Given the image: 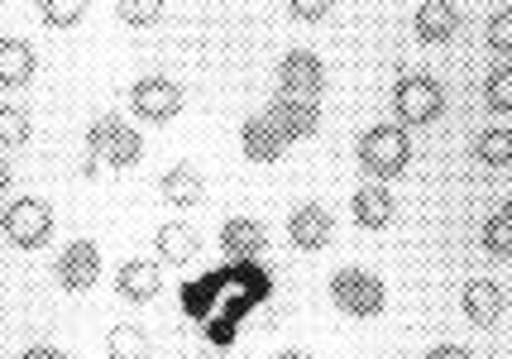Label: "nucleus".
<instances>
[{
  "instance_id": "nucleus-1",
  "label": "nucleus",
  "mask_w": 512,
  "mask_h": 359,
  "mask_svg": "<svg viewBox=\"0 0 512 359\" xmlns=\"http://www.w3.org/2000/svg\"><path fill=\"white\" fill-rule=\"evenodd\" d=\"M359 163L374 178H398V173H407V163H412V144H407V135H402L398 125H374V130L359 135Z\"/></svg>"
},
{
  "instance_id": "nucleus-2",
  "label": "nucleus",
  "mask_w": 512,
  "mask_h": 359,
  "mask_svg": "<svg viewBox=\"0 0 512 359\" xmlns=\"http://www.w3.org/2000/svg\"><path fill=\"white\" fill-rule=\"evenodd\" d=\"M87 154L96 158V163H111V168H134L139 154H144V139H139V130H130L120 115H101L87 135Z\"/></svg>"
},
{
  "instance_id": "nucleus-3",
  "label": "nucleus",
  "mask_w": 512,
  "mask_h": 359,
  "mask_svg": "<svg viewBox=\"0 0 512 359\" xmlns=\"http://www.w3.org/2000/svg\"><path fill=\"white\" fill-rule=\"evenodd\" d=\"M393 106H398V115L407 125H431L436 115L446 111V91L426 72H407L398 82V91H393Z\"/></svg>"
},
{
  "instance_id": "nucleus-4",
  "label": "nucleus",
  "mask_w": 512,
  "mask_h": 359,
  "mask_svg": "<svg viewBox=\"0 0 512 359\" xmlns=\"http://www.w3.org/2000/svg\"><path fill=\"white\" fill-rule=\"evenodd\" d=\"M331 297H335V307H340V312H350V316H379L383 302H388L383 283L374 278V273H364V269H340L335 273Z\"/></svg>"
},
{
  "instance_id": "nucleus-5",
  "label": "nucleus",
  "mask_w": 512,
  "mask_h": 359,
  "mask_svg": "<svg viewBox=\"0 0 512 359\" xmlns=\"http://www.w3.org/2000/svg\"><path fill=\"white\" fill-rule=\"evenodd\" d=\"M0 230H5V240L20 249H39L53 235V211H48L39 197H20L15 206H5V216H0Z\"/></svg>"
},
{
  "instance_id": "nucleus-6",
  "label": "nucleus",
  "mask_w": 512,
  "mask_h": 359,
  "mask_svg": "<svg viewBox=\"0 0 512 359\" xmlns=\"http://www.w3.org/2000/svg\"><path fill=\"white\" fill-rule=\"evenodd\" d=\"M278 82H283V96H292V101H316L321 87H326V68H321V58H316V53L297 48V53L283 58Z\"/></svg>"
},
{
  "instance_id": "nucleus-7",
  "label": "nucleus",
  "mask_w": 512,
  "mask_h": 359,
  "mask_svg": "<svg viewBox=\"0 0 512 359\" xmlns=\"http://www.w3.org/2000/svg\"><path fill=\"white\" fill-rule=\"evenodd\" d=\"M134 111L144 115V120H173V115L182 111V87L173 82V77H139L130 91Z\"/></svg>"
},
{
  "instance_id": "nucleus-8",
  "label": "nucleus",
  "mask_w": 512,
  "mask_h": 359,
  "mask_svg": "<svg viewBox=\"0 0 512 359\" xmlns=\"http://www.w3.org/2000/svg\"><path fill=\"white\" fill-rule=\"evenodd\" d=\"M264 120L278 130L283 144H292V139H312L316 135V125H321V106H316V101H292V96H278V101L268 106Z\"/></svg>"
},
{
  "instance_id": "nucleus-9",
  "label": "nucleus",
  "mask_w": 512,
  "mask_h": 359,
  "mask_svg": "<svg viewBox=\"0 0 512 359\" xmlns=\"http://www.w3.org/2000/svg\"><path fill=\"white\" fill-rule=\"evenodd\" d=\"M288 235H292V245L297 249H326L331 245V235H335V221H331V211L326 206H297L288 216Z\"/></svg>"
},
{
  "instance_id": "nucleus-10",
  "label": "nucleus",
  "mask_w": 512,
  "mask_h": 359,
  "mask_svg": "<svg viewBox=\"0 0 512 359\" xmlns=\"http://www.w3.org/2000/svg\"><path fill=\"white\" fill-rule=\"evenodd\" d=\"M96 273H101V254L91 240H72L63 249V259H58V278H63L67 292H87L96 283Z\"/></svg>"
},
{
  "instance_id": "nucleus-11",
  "label": "nucleus",
  "mask_w": 512,
  "mask_h": 359,
  "mask_svg": "<svg viewBox=\"0 0 512 359\" xmlns=\"http://www.w3.org/2000/svg\"><path fill=\"white\" fill-rule=\"evenodd\" d=\"M221 245L230 259H259L268 245V230L259 221H249V216H230L221 225Z\"/></svg>"
},
{
  "instance_id": "nucleus-12",
  "label": "nucleus",
  "mask_w": 512,
  "mask_h": 359,
  "mask_svg": "<svg viewBox=\"0 0 512 359\" xmlns=\"http://www.w3.org/2000/svg\"><path fill=\"white\" fill-rule=\"evenodd\" d=\"M455 29H460V5H450V0L417 5V34L426 44H446V39H455Z\"/></svg>"
},
{
  "instance_id": "nucleus-13",
  "label": "nucleus",
  "mask_w": 512,
  "mask_h": 359,
  "mask_svg": "<svg viewBox=\"0 0 512 359\" xmlns=\"http://www.w3.org/2000/svg\"><path fill=\"white\" fill-rule=\"evenodd\" d=\"M465 312L474 326H498L508 316V292L498 283H469L465 288Z\"/></svg>"
},
{
  "instance_id": "nucleus-14",
  "label": "nucleus",
  "mask_w": 512,
  "mask_h": 359,
  "mask_svg": "<svg viewBox=\"0 0 512 359\" xmlns=\"http://www.w3.org/2000/svg\"><path fill=\"white\" fill-rule=\"evenodd\" d=\"M158 283H163V278H158V269L149 264V259H130V264L115 269V288H120L125 302H154Z\"/></svg>"
},
{
  "instance_id": "nucleus-15",
  "label": "nucleus",
  "mask_w": 512,
  "mask_h": 359,
  "mask_svg": "<svg viewBox=\"0 0 512 359\" xmlns=\"http://www.w3.org/2000/svg\"><path fill=\"white\" fill-rule=\"evenodd\" d=\"M154 245H158V259H163V264H178L182 269V264L197 259V230L182 221H168V225H158Z\"/></svg>"
},
{
  "instance_id": "nucleus-16",
  "label": "nucleus",
  "mask_w": 512,
  "mask_h": 359,
  "mask_svg": "<svg viewBox=\"0 0 512 359\" xmlns=\"http://www.w3.org/2000/svg\"><path fill=\"white\" fill-rule=\"evenodd\" d=\"M240 144H245V154L254 158V163H273V158H283V139H278V130L268 125L264 115H254V120H245V130H240Z\"/></svg>"
},
{
  "instance_id": "nucleus-17",
  "label": "nucleus",
  "mask_w": 512,
  "mask_h": 359,
  "mask_svg": "<svg viewBox=\"0 0 512 359\" xmlns=\"http://www.w3.org/2000/svg\"><path fill=\"white\" fill-rule=\"evenodd\" d=\"M34 77V48L24 39H0V87H24Z\"/></svg>"
},
{
  "instance_id": "nucleus-18",
  "label": "nucleus",
  "mask_w": 512,
  "mask_h": 359,
  "mask_svg": "<svg viewBox=\"0 0 512 359\" xmlns=\"http://www.w3.org/2000/svg\"><path fill=\"white\" fill-rule=\"evenodd\" d=\"M350 211H355V225H364V230H383V225L393 221V197H388L383 187H359Z\"/></svg>"
},
{
  "instance_id": "nucleus-19",
  "label": "nucleus",
  "mask_w": 512,
  "mask_h": 359,
  "mask_svg": "<svg viewBox=\"0 0 512 359\" xmlns=\"http://www.w3.org/2000/svg\"><path fill=\"white\" fill-rule=\"evenodd\" d=\"M201 187H206V182H201V173L192 168V163H178V168L163 173V197H168L173 206H197Z\"/></svg>"
},
{
  "instance_id": "nucleus-20",
  "label": "nucleus",
  "mask_w": 512,
  "mask_h": 359,
  "mask_svg": "<svg viewBox=\"0 0 512 359\" xmlns=\"http://www.w3.org/2000/svg\"><path fill=\"white\" fill-rule=\"evenodd\" d=\"M106 350H111V359H149L154 355V340H149L144 326H115Z\"/></svg>"
},
{
  "instance_id": "nucleus-21",
  "label": "nucleus",
  "mask_w": 512,
  "mask_h": 359,
  "mask_svg": "<svg viewBox=\"0 0 512 359\" xmlns=\"http://www.w3.org/2000/svg\"><path fill=\"white\" fill-rule=\"evenodd\" d=\"M484 245H489L498 259H508L512 254V206L508 202L489 216V225H484Z\"/></svg>"
},
{
  "instance_id": "nucleus-22",
  "label": "nucleus",
  "mask_w": 512,
  "mask_h": 359,
  "mask_svg": "<svg viewBox=\"0 0 512 359\" xmlns=\"http://www.w3.org/2000/svg\"><path fill=\"white\" fill-rule=\"evenodd\" d=\"M479 158H484L489 168H508L512 163V135L508 130H484V135H479Z\"/></svg>"
},
{
  "instance_id": "nucleus-23",
  "label": "nucleus",
  "mask_w": 512,
  "mask_h": 359,
  "mask_svg": "<svg viewBox=\"0 0 512 359\" xmlns=\"http://www.w3.org/2000/svg\"><path fill=\"white\" fill-rule=\"evenodd\" d=\"M115 15H120L125 24H139V29H144V24H158L163 5H158V0H120V5H115Z\"/></svg>"
},
{
  "instance_id": "nucleus-24",
  "label": "nucleus",
  "mask_w": 512,
  "mask_h": 359,
  "mask_svg": "<svg viewBox=\"0 0 512 359\" xmlns=\"http://www.w3.org/2000/svg\"><path fill=\"white\" fill-rule=\"evenodd\" d=\"M29 139V115L20 106H0V144H24Z\"/></svg>"
},
{
  "instance_id": "nucleus-25",
  "label": "nucleus",
  "mask_w": 512,
  "mask_h": 359,
  "mask_svg": "<svg viewBox=\"0 0 512 359\" xmlns=\"http://www.w3.org/2000/svg\"><path fill=\"white\" fill-rule=\"evenodd\" d=\"M39 15H44L53 29H72V24H82V5H72V0H44Z\"/></svg>"
},
{
  "instance_id": "nucleus-26",
  "label": "nucleus",
  "mask_w": 512,
  "mask_h": 359,
  "mask_svg": "<svg viewBox=\"0 0 512 359\" xmlns=\"http://www.w3.org/2000/svg\"><path fill=\"white\" fill-rule=\"evenodd\" d=\"M489 106H493L498 115L512 111V72H508V68H498V72L489 77Z\"/></svg>"
},
{
  "instance_id": "nucleus-27",
  "label": "nucleus",
  "mask_w": 512,
  "mask_h": 359,
  "mask_svg": "<svg viewBox=\"0 0 512 359\" xmlns=\"http://www.w3.org/2000/svg\"><path fill=\"white\" fill-rule=\"evenodd\" d=\"M489 44L498 48V53H508L512 48V10L503 5L498 15H493V24H489Z\"/></svg>"
},
{
  "instance_id": "nucleus-28",
  "label": "nucleus",
  "mask_w": 512,
  "mask_h": 359,
  "mask_svg": "<svg viewBox=\"0 0 512 359\" xmlns=\"http://www.w3.org/2000/svg\"><path fill=\"white\" fill-rule=\"evenodd\" d=\"M288 10L297 20H321V15H331V0H292Z\"/></svg>"
},
{
  "instance_id": "nucleus-29",
  "label": "nucleus",
  "mask_w": 512,
  "mask_h": 359,
  "mask_svg": "<svg viewBox=\"0 0 512 359\" xmlns=\"http://www.w3.org/2000/svg\"><path fill=\"white\" fill-rule=\"evenodd\" d=\"M426 359H469V350H465V345H436Z\"/></svg>"
},
{
  "instance_id": "nucleus-30",
  "label": "nucleus",
  "mask_w": 512,
  "mask_h": 359,
  "mask_svg": "<svg viewBox=\"0 0 512 359\" xmlns=\"http://www.w3.org/2000/svg\"><path fill=\"white\" fill-rule=\"evenodd\" d=\"M24 359H67V355H63V350H53V345H34Z\"/></svg>"
},
{
  "instance_id": "nucleus-31",
  "label": "nucleus",
  "mask_w": 512,
  "mask_h": 359,
  "mask_svg": "<svg viewBox=\"0 0 512 359\" xmlns=\"http://www.w3.org/2000/svg\"><path fill=\"white\" fill-rule=\"evenodd\" d=\"M5 187H10V168L0 163V192H5Z\"/></svg>"
},
{
  "instance_id": "nucleus-32",
  "label": "nucleus",
  "mask_w": 512,
  "mask_h": 359,
  "mask_svg": "<svg viewBox=\"0 0 512 359\" xmlns=\"http://www.w3.org/2000/svg\"><path fill=\"white\" fill-rule=\"evenodd\" d=\"M278 359H307V355H297V350H288V355H278Z\"/></svg>"
}]
</instances>
